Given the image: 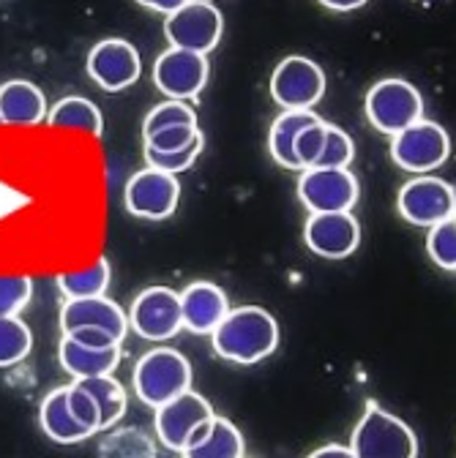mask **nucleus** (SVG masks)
Returning a JSON list of instances; mask_svg holds the SVG:
<instances>
[{
  "label": "nucleus",
  "mask_w": 456,
  "mask_h": 458,
  "mask_svg": "<svg viewBox=\"0 0 456 458\" xmlns=\"http://www.w3.org/2000/svg\"><path fill=\"white\" fill-rule=\"evenodd\" d=\"M211 341L219 358L238 366H252L276 352L279 325L265 309L241 306L227 311V317L211 333Z\"/></svg>",
  "instance_id": "obj_1"
},
{
  "label": "nucleus",
  "mask_w": 456,
  "mask_h": 458,
  "mask_svg": "<svg viewBox=\"0 0 456 458\" xmlns=\"http://www.w3.org/2000/svg\"><path fill=\"white\" fill-rule=\"evenodd\" d=\"M132 385H134V395L145 407L159 410L176 395L192 390V366L181 352L159 347L137 360Z\"/></svg>",
  "instance_id": "obj_2"
},
{
  "label": "nucleus",
  "mask_w": 456,
  "mask_h": 458,
  "mask_svg": "<svg viewBox=\"0 0 456 458\" xmlns=\"http://www.w3.org/2000/svg\"><path fill=\"white\" fill-rule=\"evenodd\" d=\"M350 450L356 458H418V439L405 420L369 404L353 431Z\"/></svg>",
  "instance_id": "obj_3"
},
{
  "label": "nucleus",
  "mask_w": 456,
  "mask_h": 458,
  "mask_svg": "<svg viewBox=\"0 0 456 458\" xmlns=\"http://www.w3.org/2000/svg\"><path fill=\"white\" fill-rule=\"evenodd\" d=\"M421 114L424 98L408 80L388 77L374 82L366 93V118L380 134L396 137L399 131L418 123Z\"/></svg>",
  "instance_id": "obj_4"
},
{
  "label": "nucleus",
  "mask_w": 456,
  "mask_h": 458,
  "mask_svg": "<svg viewBox=\"0 0 456 458\" xmlns=\"http://www.w3.org/2000/svg\"><path fill=\"white\" fill-rule=\"evenodd\" d=\"M221 30H224L221 12L213 4H205V0H189L186 6L167 14L164 20V36L169 47L200 52V55H208L211 49L219 47Z\"/></svg>",
  "instance_id": "obj_5"
},
{
  "label": "nucleus",
  "mask_w": 456,
  "mask_h": 458,
  "mask_svg": "<svg viewBox=\"0 0 456 458\" xmlns=\"http://www.w3.org/2000/svg\"><path fill=\"white\" fill-rule=\"evenodd\" d=\"M129 327L145 341H167L176 338L184 327L181 314V293L169 286H148L129 309Z\"/></svg>",
  "instance_id": "obj_6"
},
{
  "label": "nucleus",
  "mask_w": 456,
  "mask_h": 458,
  "mask_svg": "<svg viewBox=\"0 0 456 458\" xmlns=\"http://www.w3.org/2000/svg\"><path fill=\"white\" fill-rule=\"evenodd\" d=\"M298 199L309 213L350 210L358 202V181L350 166H309L298 181Z\"/></svg>",
  "instance_id": "obj_7"
},
{
  "label": "nucleus",
  "mask_w": 456,
  "mask_h": 458,
  "mask_svg": "<svg viewBox=\"0 0 456 458\" xmlns=\"http://www.w3.org/2000/svg\"><path fill=\"white\" fill-rule=\"evenodd\" d=\"M126 210L145 221H164L176 213L181 202V183L169 172L145 166L129 178L124 191Z\"/></svg>",
  "instance_id": "obj_8"
},
{
  "label": "nucleus",
  "mask_w": 456,
  "mask_h": 458,
  "mask_svg": "<svg viewBox=\"0 0 456 458\" xmlns=\"http://www.w3.org/2000/svg\"><path fill=\"white\" fill-rule=\"evenodd\" d=\"M208 57L200 52L169 47L164 49L153 64V85L161 96L189 101L197 98L208 82Z\"/></svg>",
  "instance_id": "obj_9"
},
{
  "label": "nucleus",
  "mask_w": 456,
  "mask_h": 458,
  "mask_svg": "<svg viewBox=\"0 0 456 458\" xmlns=\"http://www.w3.org/2000/svg\"><path fill=\"white\" fill-rule=\"evenodd\" d=\"M271 96L284 109H312L325 96V74L309 57L290 55L271 74Z\"/></svg>",
  "instance_id": "obj_10"
},
{
  "label": "nucleus",
  "mask_w": 456,
  "mask_h": 458,
  "mask_svg": "<svg viewBox=\"0 0 456 458\" xmlns=\"http://www.w3.org/2000/svg\"><path fill=\"white\" fill-rule=\"evenodd\" d=\"M213 418V407L208 401L194 393V390H186L181 395H176L173 401H167L156 410V420H153V428H156V437L159 442L173 450V453H184L186 445L192 442V437Z\"/></svg>",
  "instance_id": "obj_11"
},
{
  "label": "nucleus",
  "mask_w": 456,
  "mask_h": 458,
  "mask_svg": "<svg viewBox=\"0 0 456 458\" xmlns=\"http://www.w3.org/2000/svg\"><path fill=\"white\" fill-rule=\"evenodd\" d=\"M448 153H451V140L445 129L432 121H418L408 126L391 142L393 161L408 172H418V175L437 169L448 158Z\"/></svg>",
  "instance_id": "obj_12"
},
{
  "label": "nucleus",
  "mask_w": 456,
  "mask_h": 458,
  "mask_svg": "<svg viewBox=\"0 0 456 458\" xmlns=\"http://www.w3.org/2000/svg\"><path fill=\"white\" fill-rule=\"evenodd\" d=\"M88 77L107 93H121L140 80V52L124 38H104L88 52Z\"/></svg>",
  "instance_id": "obj_13"
},
{
  "label": "nucleus",
  "mask_w": 456,
  "mask_h": 458,
  "mask_svg": "<svg viewBox=\"0 0 456 458\" xmlns=\"http://www.w3.org/2000/svg\"><path fill=\"white\" fill-rule=\"evenodd\" d=\"M396 208L405 221L429 229L456 213V191L445 181L424 175L402 186L396 197Z\"/></svg>",
  "instance_id": "obj_14"
},
{
  "label": "nucleus",
  "mask_w": 456,
  "mask_h": 458,
  "mask_svg": "<svg viewBox=\"0 0 456 458\" xmlns=\"http://www.w3.org/2000/svg\"><path fill=\"white\" fill-rule=\"evenodd\" d=\"M304 241L309 251L325 259H345L361 243V226L350 210L312 213L304 226Z\"/></svg>",
  "instance_id": "obj_15"
},
{
  "label": "nucleus",
  "mask_w": 456,
  "mask_h": 458,
  "mask_svg": "<svg viewBox=\"0 0 456 458\" xmlns=\"http://www.w3.org/2000/svg\"><path fill=\"white\" fill-rule=\"evenodd\" d=\"M82 327L104 330L124 344V338L129 333V317L124 314V309L116 301H109L107 295L72 298L61 306V330H64V335H69V333L82 330Z\"/></svg>",
  "instance_id": "obj_16"
},
{
  "label": "nucleus",
  "mask_w": 456,
  "mask_h": 458,
  "mask_svg": "<svg viewBox=\"0 0 456 458\" xmlns=\"http://www.w3.org/2000/svg\"><path fill=\"white\" fill-rule=\"evenodd\" d=\"M227 311H230V303H227L224 290L211 281H194L181 293L184 327L197 335H211Z\"/></svg>",
  "instance_id": "obj_17"
},
{
  "label": "nucleus",
  "mask_w": 456,
  "mask_h": 458,
  "mask_svg": "<svg viewBox=\"0 0 456 458\" xmlns=\"http://www.w3.org/2000/svg\"><path fill=\"white\" fill-rule=\"evenodd\" d=\"M47 98L39 85L28 80H9L0 85V123L28 129L47 121Z\"/></svg>",
  "instance_id": "obj_18"
},
{
  "label": "nucleus",
  "mask_w": 456,
  "mask_h": 458,
  "mask_svg": "<svg viewBox=\"0 0 456 458\" xmlns=\"http://www.w3.org/2000/svg\"><path fill=\"white\" fill-rule=\"evenodd\" d=\"M58 360L66 374L74 379H88V377H107L118 369L121 363V347H107V350H93L85 344L64 335L58 347Z\"/></svg>",
  "instance_id": "obj_19"
},
{
  "label": "nucleus",
  "mask_w": 456,
  "mask_h": 458,
  "mask_svg": "<svg viewBox=\"0 0 456 458\" xmlns=\"http://www.w3.org/2000/svg\"><path fill=\"white\" fill-rule=\"evenodd\" d=\"M39 423H41V431L52 442H61V445H77V442H85L88 437H93L85 426L77 423V418L69 410V385L47 393V398L41 401V410H39Z\"/></svg>",
  "instance_id": "obj_20"
},
{
  "label": "nucleus",
  "mask_w": 456,
  "mask_h": 458,
  "mask_svg": "<svg viewBox=\"0 0 456 458\" xmlns=\"http://www.w3.org/2000/svg\"><path fill=\"white\" fill-rule=\"evenodd\" d=\"M244 437L227 418H211L186 445V458H244Z\"/></svg>",
  "instance_id": "obj_21"
},
{
  "label": "nucleus",
  "mask_w": 456,
  "mask_h": 458,
  "mask_svg": "<svg viewBox=\"0 0 456 458\" xmlns=\"http://www.w3.org/2000/svg\"><path fill=\"white\" fill-rule=\"evenodd\" d=\"M314 121H317V114L312 109H284L279 114L271 126V134H268V150L276 164L288 166V169H301V164L296 158V140Z\"/></svg>",
  "instance_id": "obj_22"
},
{
  "label": "nucleus",
  "mask_w": 456,
  "mask_h": 458,
  "mask_svg": "<svg viewBox=\"0 0 456 458\" xmlns=\"http://www.w3.org/2000/svg\"><path fill=\"white\" fill-rule=\"evenodd\" d=\"M47 123L52 129H80L90 137L104 134V118L93 101L82 96H66L47 112Z\"/></svg>",
  "instance_id": "obj_23"
},
{
  "label": "nucleus",
  "mask_w": 456,
  "mask_h": 458,
  "mask_svg": "<svg viewBox=\"0 0 456 458\" xmlns=\"http://www.w3.org/2000/svg\"><path fill=\"white\" fill-rule=\"evenodd\" d=\"M80 382L96 401L99 415H101V431H109L124 415H126V390L121 387L118 379L107 377H88V379H74Z\"/></svg>",
  "instance_id": "obj_24"
},
{
  "label": "nucleus",
  "mask_w": 456,
  "mask_h": 458,
  "mask_svg": "<svg viewBox=\"0 0 456 458\" xmlns=\"http://www.w3.org/2000/svg\"><path fill=\"white\" fill-rule=\"evenodd\" d=\"M99 458H159L156 442L148 431L137 426L112 428L99 442Z\"/></svg>",
  "instance_id": "obj_25"
},
{
  "label": "nucleus",
  "mask_w": 456,
  "mask_h": 458,
  "mask_svg": "<svg viewBox=\"0 0 456 458\" xmlns=\"http://www.w3.org/2000/svg\"><path fill=\"white\" fill-rule=\"evenodd\" d=\"M109 262L107 259H96L90 267L74 270V273H61L58 276V286L66 295V301L72 298H99L109 290Z\"/></svg>",
  "instance_id": "obj_26"
},
{
  "label": "nucleus",
  "mask_w": 456,
  "mask_h": 458,
  "mask_svg": "<svg viewBox=\"0 0 456 458\" xmlns=\"http://www.w3.org/2000/svg\"><path fill=\"white\" fill-rule=\"evenodd\" d=\"M33 333L20 317H0V369L17 366L30 355Z\"/></svg>",
  "instance_id": "obj_27"
},
{
  "label": "nucleus",
  "mask_w": 456,
  "mask_h": 458,
  "mask_svg": "<svg viewBox=\"0 0 456 458\" xmlns=\"http://www.w3.org/2000/svg\"><path fill=\"white\" fill-rule=\"evenodd\" d=\"M426 251L432 262L448 273H456V213L434 226H429Z\"/></svg>",
  "instance_id": "obj_28"
},
{
  "label": "nucleus",
  "mask_w": 456,
  "mask_h": 458,
  "mask_svg": "<svg viewBox=\"0 0 456 458\" xmlns=\"http://www.w3.org/2000/svg\"><path fill=\"white\" fill-rule=\"evenodd\" d=\"M184 123H197V112L186 104V101H176V98H167L161 104H156L148 114H145V123H142V137H151L161 129L169 126H184Z\"/></svg>",
  "instance_id": "obj_29"
},
{
  "label": "nucleus",
  "mask_w": 456,
  "mask_h": 458,
  "mask_svg": "<svg viewBox=\"0 0 456 458\" xmlns=\"http://www.w3.org/2000/svg\"><path fill=\"white\" fill-rule=\"evenodd\" d=\"M33 298V281L22 273L0 276V317H20Z\"/></svg>",
  "instance_id": "obj_30"
},
{
  "label": "nucleus",
  "mask_w": 456,
  "mask_h": 458,
  "mask_svg": "<svg viewBox=\"0 0 456 458\" xmlns=\"http://www.w3.org/2000/svg\"><path fill=\"white\" fill-rule=\"evenodd\" d=\"M202 145H205V137L200 134L192 145H186L184 150H176V153H156V150L145 148V164L153 169L169 172V175H178V172L189 169L197 161V156L202 153Z\"/></svg>",
  "instance_id": "obj_31"
},
{
  "label": "nucleus",
  "mask_w": 456,
  "mask_h": 458,
  "mask_svg": "<svg viewBox=\"0 0 456 458\" xmlns=\"http://www.w3.org/2000/svg\"><path fill=\"white\" fill-rule=\"evenodd\" d=\"M353 156H356V145H353L350 134L341 131L339 126H328L325 145H323V153L314 161V166H350Z\"/></svg>",
  "instance_id": "obj_32"
},
{
  "label": "nucleus",
  "mask_w": 456,
  "mask_h": 458,
  "mask_svg": "<svg viewBox=\"0 0 456 458\" xmlns=\"http://www.w3.org/2000/svg\"><path fill=\"white\" fill-rule=\"evenodd\" d=\"M200 126L197 123H184V126H169V129H161L151 137H142L145 140V148L156 150V153H176V150H184L186 145H192L197 137H200Z\"/></svg>",
  "instance_id": "obj_33"
},
{
  "label": "nucleus",
  "mask_w": 456,
  "mask_h": 458,
  "mask_svg": "<svg viewBox=\"0 0 456 458\" xmlns=\"http://www.w3.org/2000/svg\"><path fill=\"white\" fill-rule=\"evenodd\" d=\"M69 410L77 418V423L85 426L90 434L101 431V415H99L96 401H93V395L80 382H72L69 385Z\"/></svg>",
  "instance_id": "obj_34"
},
{
  "label": "nucleus",
  "mask_w": 456,
  "mask_h": 458,
  "mask_svg": "<svg viewBox=\"0 0 456 458\" xmlns=\"http://www.w3.org/2000/svg\"><path fill=\"white\" fill-rule=\"evenodd\" d=\"M325 129H328V123L317 118L314 123H309V126L298 134V140H296V158H298L301 169L314 166V161L320 158L323 145H325Z\"/></svg>",
  "instance_id": "obj_35"
},
{
  "label": "nucleus",
  "mask_w": 456,
  "mask_h": 458,
  "mask_svg": "<svg viewBox=\"0 0 456 458\" xmlns=\"http://www.w3.org/2000/svg\"><path fill=\"white\" fill-rule=\"evenodd\" d=\"M69 338L85 344V347H93V350H107V347H121V341L116 335H109L104 330H93V327H82V330H74L69 333Z\"/></svg>",
  "instance_id": "obj_36"
},
{
  "label": "nucleus",
  "mask_w": 456,
  "mask_h": 458,
  "mask_svg": "<svg viewBox=\"0 0 456 458\" xmlns=\"http://www.w3.org/2000/svg\"><path fill=\"white\" fill-rule=\"evenodd\" d=\"M142 9H151V12H161V14H173L178 12L181 6H186L189 0H137Z\"/></svg>",
  "instance_id": "obj_37"
},
{
  "label": "nucleus",
  "mask_w": 456,
  "mask_h": 458,
  "mask_svg": "<svg viewBox=\"0 0 456 458\" xmlns=\"http://www.w3.org/2000/svg\"><path fill=\"white\" fill-rule=\"evenodd\" d=\"M309 458H356V453L345 445H325V447H317Z\"/></svg>",
  "instance_id": "obj_38"
},
{
  "label": "nucleus",
  "mask_w": 456,
  "mask_h": 458,
  "mask_svg": "<svg viewBox=\"0 0 456 458\" xmlns=\"http://www.w3.org/2000/svg\"><path fill=\"white\" fill-rule=\"evenodd\" d=\"M320 4L331 12H356V9L366 6L369 0H320Z\"/></svg>",
  "instance_id": "obj_39"
},
{
  "label": "nucleus",
  "mask_w": 456,
  "mask_h": 458,
  "mask_svg": "<svg viewBox=\"0 0 456 458\" xmlns=\"http://www.w3.org/2000/svg\"><path fill=\"white\" fill-rule=\"evenodd\" d=\"M205 4H211V0H205Z\"/></svg>",
  "instance_id": "obj_40"
}]
</instances>
